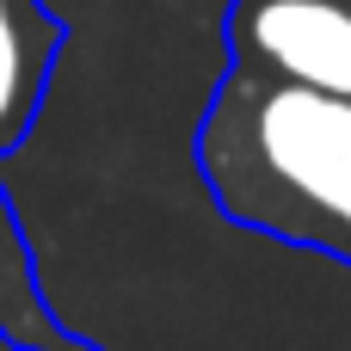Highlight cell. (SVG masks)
I'll return each instance as SVG.
<instances>
[{
    "label": "cell",
    "instance_id": "1",
    "mask_svg": "<svg viewBox=\"0 0 351 351\" xmlns=\"http://www.w3.org/2000/svg\"><path fill=\"white\" fill-rule=\"evenodd\" d=\"M197 173L228 222L351 265V93L228 68L197 123Z\"/></svg>",
    "mask_w": 351,
    "mask_h": 351
},
{
    "label": "cell",
    "instance_id": "2",
    "mask_svg": "<svg viewBox=\"0 0 351 351\" xmlns=\"http://www.w3.org/2000/svg\"><path fill=\"white\" fill-rule=\"evenodd\" d=\"M228 49L234 68L351 93V0H234Z\"/></svg>",
    "mask_w": 351,
    "mask_h": 351
},
{
    "label": "cell",
    "instance_id": "3",
    "mask_svg": "<svg viewBox=\"0 0 351 351\" xmlns=\"http://www.w3.org/2000/svg\"><path fill=\"white\" fill-rule=\"evenodd\" d=\"M56 62V19L37 0H0V154L25 142Z\"/></svg>",
    "mask_w": 351,
    "mask_h": 351
},
{
    "label": "cell",
    "instance_id": "4",
    "mask_svg": "<svg viewBox=\"0 0 351 351\" xmlns=\"http://www.w3.org/2000/svg\"><path fill=\"white\" fill-rule=\"evenodd\" d=\"M0 339L19 351H93L86 339H74L49 302L37 296V271H31V247L19 234V216L0 191Z\"/></svg>",
    "mask_w": 351,
    "mask_h": 351
}]
</instances>
